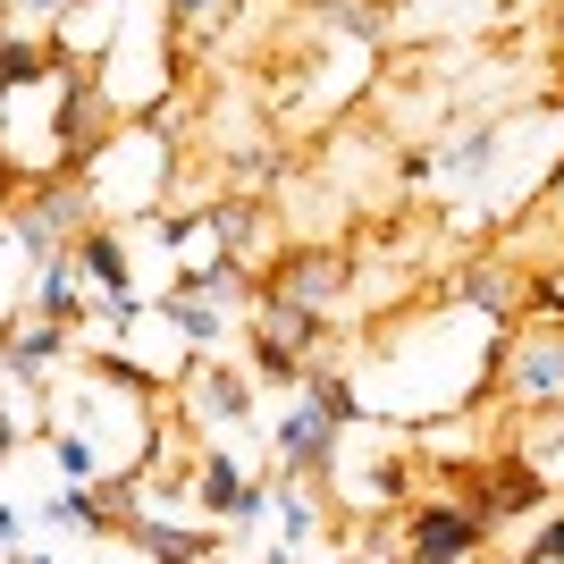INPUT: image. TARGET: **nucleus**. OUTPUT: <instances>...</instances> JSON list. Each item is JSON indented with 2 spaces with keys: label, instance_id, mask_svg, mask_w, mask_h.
Instances as JSON below:
<instances>
[{
  "label": "nucleus",
  "instance_id": "9d476101",
  "mask_svg": "<svg viewBox=\"0 0 564 564\" xmlns=\"http://www.w3.org/2000/svg\"><path fill=\"white\" fill-rule=\"evenodd\" d=\"M514 564H564V506H556V514H547L540 531L514 547Z\"/></svg>",
  "mask_w": 564,
  "mask_h": 564
},
{
  "label": "nucleus",
  "instance_id": "1a4fd4ad",
  "mask_svg": "<svg viewBox=\"0 0 564 564\" xmlns=\"http://www.w3.org/2000/svg\"><path fill=\"white\" fill-rule=\"evenodd\" d=\"M514 362H506V388H514L522 404H556L564 397V329H531L514 337Z\"/></svg>",
  "mask_w": 564,
  "mask_h": 564
},
{
  "label": "nucleus",
  "instance_id": "9b49d317",
  "mask_svg": "<svg viewBox=\"0 0 564 564\" xmlns=\"http://www.w3.org/2000/svg\"><path fill=\"white\" fill-rule=\"evenodd\" d=\"M9 547H25V514L9 506V497H0V556H9Z\"/></svg>",
  "mask_w": 564,
  "mask_h": 564
},
{
  "label": "nucleus",
  "instance_id": "20e7f679",
  "mask_svg": "<svg viewBox=\"0 0 564 564\" xmlns=\"http://www.w3.org/2000/svg\"><path fill=\"white\" fill-rule=\"evenodd\" d=\"M59 362H76V329L68 321H43V312H9V321H0V371L9 379L43 388Z\"/></svg>",
  "mask_w": 564,
  "mask_h": 564
},
{
  "label": "nucleus",
  "instance_id": "39448f33",
  "mask_svg": "<svg viewBox=\"0 0 564 564\" xmlns=\"http://www.w3.org/2000/svg\"><path fill=\"white\" fill-rule=\"evenodd\" d=\"M194 506H203V522H261L270 514V480L245 471L236 455H203L194 464Z\"/></svg>",
  "mask_w": 564,
  "mask_h": 564
},
{
  "label": "nucleus",
  "instance_id": "dca6fc26",
  "mask_svg": "<svg viewBox=\"0 0 564 564\" xmlns=\"http://www.w3.org/2000/svg\"><path fill=\"white\" fill-rule=\"evenodd\" d=\"M9 186H18V177H9V169H0V203H9Z\"/></svg>",
  "mask_w": 564,
  "mask_h": 564
},
{
  "label": "nucleus",
  "instance_id": "f8f14e48",
  "mask_svg": "<svg viewBox=\"0 0 564 564\" xmlns=\"http://www.w3.org/2000/svg\"><path fill=\"white\" fill-rule=\"evenodd\" d=\"M25 447V430H18V413H9V404H0V464H9V455Z\"/></svg>",
  "mask_w": 564,
  "mask_h": 564
},
{
  "label": "nucleus",
  "instance_id": "f257e3e1",
  "mask_svg": "<svg viewBox=\"0 0 564 564\" xmlns=\"http://www.w3.org/2000/svg\"><path fill=\"white\" fill-rule=\"evenodd\" d=\"M397 540H404V564H480V547L497 540V522L471 497H413Z\"/></svg>",
  "mask_w": 564,
  "mask_h": 564
},
{
  "label": "nucleus",
  "instance_id": "0eeeda50",
  "mask_svg": "<svg viewBox=\"0 0 564 564\" xmlns=\"http://www.w3.org/2000/svg\"><path fill=\"white\" fill-rule=\"evenodd\" d=\"M186 388H194V413H203L212 430H245L253 422V371H236V362H219V354H194Z\"/></svg>",
  "mask_w": 564,
  "mask_h": 564
},
{
  "label": "nucleus",
  "instance_id": "7ed1b4c3",
  "mask_svg": "<svg viewBox=\"0 0 564 564\" xmlns=\"http://www.w3.org/2000/svg\"><path fill=\"white\" fill-rule=\"evenodd\" d=\"M337 438H346V430L321 413V397H312V388H295V404L270 422L279 471H295V480H329V471H337Z\"/></svg>",
  "mask_w": 564,
  "mask_h": 564
},
{
  "label": "nucleus",
  "instance_id": "423d86ee",
  "mask_svg": "<svg viewBox=\"0 0 564 564\" xmlns=\"http://www.w3.org/2000/svg\"><path fill=\"white\" fill-rule=\"evenodd\" d=\"M346 279L354 270L337 253H304V261H286L279 279H261V304L270 312H329L337 295H346Z\"/></svg>",
  "mask_w": 564,
  "mask_h": 564
},
{
  "label": "nucleus",
  "instance_id": "ddd939ff",
  "mask_svg": "<svg viewBox=\"0 0 564 564\" xmlns=\"http://www.w3.org/2000/svg\"><path fill=\"white\" fill-rule=\"evenodd\" d=\"M34 18H68V9H85V0H25Z\"/></svg>",
  "mask_w": 564,
  "mask_h": 564
},
{
  "label": "nucleus",
  "instance_id": "a211bd4d",
  "mask_svg": "<svg viewBox=\"0 0 564 564\" xmlns=\"http://www.w3.org/2000/svg\"><path fill=\"white\" fill-rule=\"evenodd\" d=\"M556 177H564V161H556Z\"/></svg>",
  "mask_w": 564,
  "mask_h": 564
},
{
  "label": "nucleus",
  "instance_id": "4468645a",
  "mask_svg": "<svg viewBox=\"0 0 564 564\" xmlns=\"http://www.w3.org/2000/svg\"><path fill=\"white\" fill-rule=\"evenodd\" d=\"M169 9H177V18H203V9H212V0H169Z\"/></svg>",
  "mask_w": 564,
  "mask_h": 564
},
{
  "label": "nucleus",
  "instance_id": "f03ea898",
  "mask_svg": "<svg viewBox=\"0 0 564 564\" xmlns=\"http://www.w3.org/2000/svg\"><path fill=\"white\" fill-rule=\"evenodd\" d=\"M447 471L464 480V497L489 522H522V514H540V506H556V480L531 471L522 455H506V464H447Z\"/></svg>",
  "mask_w": 564,
  "mask_h": 564
},
{
  "label": "nucleus",
  "instance_id": "6ab92c4d",
  "mask_svg": "<svg viewBox=\"0 0 564 564\" xmlns=\"http://www.w3.org/2000/svg\"><path fill=\"white\" fill-rule=\"evenodd\" d=\"M397 564H404V556H397Z\"/></svg>",
  "mask_w": 564,
  "mask_h": 564
},
{
  "label": "nucleus",
  "instance_id": "f3484780",
  "mask_svg": "<svg viewBox=\"0 0 564 564\" xmlns=\"http://www.w3.org/2000/svg\"><path fill=\"white\" fill-rule=\"evenodd\" d=\"M0 388H9V371H0Z\"/></svg>",
  "mask_w": 564,
  "mask_h": 564
},
{
  "label": "nucleus",
  "instance_id": "2eb2a0df",
  "mask_svg": "<svg viewBox=\"0 0 564 564\" xmlns=\"http://www.w3.org/2000/svg\"><path fill=\"white\" fill-rule=\"evenodd\" d=\"M9 34H18V25H9V0H0V43H9Z\"/></svg>",
  "mask_w": 564,
  "mask_h": 564
},
{
  "label": "nucleus",
  "instance_id": "6e6552de",
  "mask_svg": "<svg viewBox=\"0 0 564 564\" xmlns=\"http://www.w3.org/2000/svg\"><path fill=\"white\" fill-rule=\"evenodd\" d=\"M270 514H279V547H286V556H304V547L329 540L321 480H295V471H279V480H270Z\"/></svg>",
  "mask_w": 564,
  "mask_h": 564
}]
</instances>
